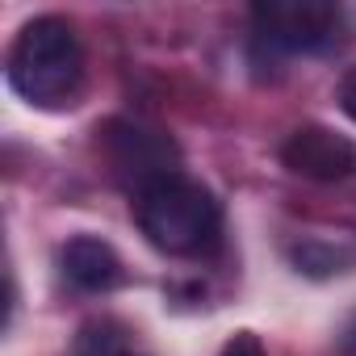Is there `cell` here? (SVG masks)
Returning a JSON list of instances; mask_svg holds the SVG:
<instances>
[{
  "mask_svg": "<svg viewBox=\"0 0 356 356\" xmlns=\"http://www.w3.org/2000/svg\"><path fill=\"white\" fill-rule=\"evenodd\" d=\"M9 84L38 109L76 105L84 88V51L76 26L59 13H42L22 26L9 51Z\"/></svg>",
  "mask_w": 356,
  "mask_h": 356,
  "instance_id": "cell-1",
  "label": "cell"
},
{
  "mask_svg": "<svg viewBox=\"0 0 356 356\" xmlns=\"http://www.w3.org/2000/svg\"><path fill=\"white\" fill-rule=\"evenodd\" d=\"M289 260H293L298 273H306V277H335V273H343L356 256H352L348 248H335V243H318V239H310V243H298V248L289 252Z\"/></svg>",
  "mask_w": 356,
  "mask_h": 356,
  "instance_id": "cell-7",
  "label": "cell"
},
{
  "mask_svg": "<svg viewBox=\"0 0 356 356\" xmlns=\"http://www.w3.org/2000/svg\"><path fill=\"white\" fill-rule=\"evenodd\" d=\"M97 134H101V147L113 159L118 176H130L134 181V193L163 181V176H176L181 151H176V143L163 130L138 126L130 118H109L105 126H97Z\"/></svg>",
  "mask_w": 356,
  "mask_h": 356,
  "instance_id": "cell-4",
  "label": "cell"
},
{
  "mask_svg": "<svg viewBox=\"0 0 356 356\" xmlns=\"http://www.w3.org/2000/svg\"><path fill=\"white\" fill-rule=\"evenodd\" d=\"M118 356H130V352H118Z\"/></svg>",
  "mask_w": 356,
  "mask_h": 356,
  "instance_id": "cell-10",
  "label": "cell"
},
{
  "mask_svg": "<svg viewBox=\"0 0 356 356\" xmlns=\"http://www.w3.org/2000/svg\"><path fill=\"white\" fill-rule=\"evenodd\" d=\"M222 356H268V352H264V343H260L256 331H235L222 343Z\"/></svg>",
  "mask_w": 356,
  "mask_h": 356,
  "instance_id": "cell-8",
  "label": "cell"
},
{
  "mask_svg": "<svg viewBox=\"0 0 356 356\" xmlns=\"http://www.w3.org/2000/svg\"><path fill=\"white\" fill-rule=\"evenodd\" d=\"M134 222L155 252L168 256H206L218 248L222 235V206L218 197L189 176H163L134 193Z\"/></svg>",
  "mask_w": 356,
  "mask_h": 356,
  "instance_id": "cell-2",
  "label": "cell"
},
{
  "mask_svg": "<svg viewBox=\"0 0 356 356\" xmlns=\"http://www.w3.org/2000/svg\"><path fill=\"white\" fill-rule=\"evenodd\" d=\"M339 109L356 122V67L343 72V80H339Z\"/></svg>",
  "mask_w": 356,
  "mask_h": 356,
  "instance_id": "cell-9",
  "label": "cell"
},
{
  "mask_svg": "<svg viewBox=\"0 0 356 356\" xmlns=\"http://www.w3.org/2000/svg\"><path fill=\"white\" fill-rule=\"evenodd\" d=\"M59 264H63V277L76 285V289H88V293H105L113 285H122V260L118 252L97 239V235H76L63 243L59 252Z\"/></svg>",
  "mask_w": 356,
  "mask_h": 356,
  "instance_id": "cell-6",
  "label": "cell"
},
{
  "mask_svg": "<svg viewBox=\"0 0 356 356\" xmlns=\"http://www.w3.org/2000/svg\"><path fill=\"white\" fill-rule=\"evenodd\" d=\"M281 163L306 181H343L356 172V143L331 126H298L281 143Z\"/></svg>",
  "mask_w": 356,
  "mask_h": 356,
  "instance_id": "cell-5",
  "label": "cell"
},
{
  "mask_svg": "<svg viewBox=\"0 0 356 356\" xmlns=\"http://www.w3.org/2000/svg\"><path fill=\"white\" fill-rule=\"evenodd\" d=\"M252 22L256 38L277 51H327L339 38V9L327 0H264Z\"/></svg>",
  "mask_w": 356,
  "mask_h": 356,
  "instance_id": "cell-3",
  "label": "cell"
}]
</instances>
